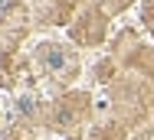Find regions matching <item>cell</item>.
I'll return each mask as SVG.
<instances>
[{"label":"cell","instance_id":"obj_2","mask_svg":"<svg viewBox=\"0 0 154 140\" xmlns=\"http://www.w3.org/2000/svg\"><path fill=\"white\" fill-rule=\"evenodd\" d=\"M13 3H17V0H0V10H10Z\"/></svg>","mask_w":154,"mask_h":140},{"label":"cell","instance_id":"obj_1","mask_svg":"<svg viewBox=\"0 0 154 140\" xmlns=\"http://www.w3.org/2000/svg\"><path fill=\"white\" fill-rule=\"evenodd\" d=\"M69 65H72V59L66 56L62 49H49V52H46V69H49V72H56V75H62V72H66Z\"/></svg>","mask_w":154,"mask_h":140}]
</instances>
